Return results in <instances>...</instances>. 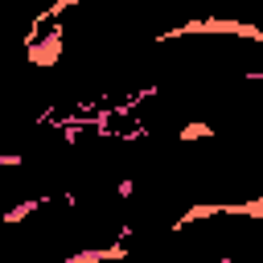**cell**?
Masks as SVG:
<instances>
[{"label":"cell","instance_id":"cell-1","mask_svg":"<svg viewBox=\"0 0 263 263\" xmlns=\"http://www.w3.org/2000/svg\"><path fill=\"white\" fill-rule=\"evenodd\" d=\"M210 136H214V127H210L205 119H189V123H181L177 144H193V140H210Z\"/></svg>","mask_w":263,"mask_h":263}]
</instances>
